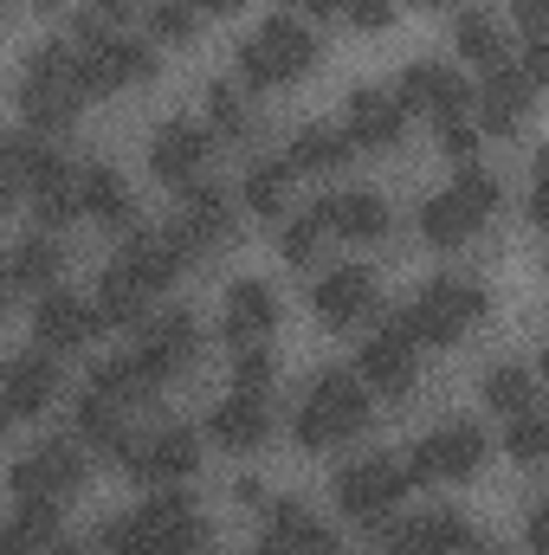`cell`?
<instances>
[{
  "mask_svg": "<svg viewBox=\"0 0 549 555\" xmlns=\"http://www.w3.org/2000/svg\"><path fill=\"white\" fill-rule=\"evenodd\" d=\"M0 7H7V0H0Z\"/></svg>",
  "mask_w": 549,
  "mask_h": 555,
  "instance_id": "59",
  "label": "cell"
},
{
  "mask_svg": "<svg viewBox=\"0 0 549 555\" xmlns=\"http://www.w3.org/2000/svg\"><path fill=\"white\" fill-rule=\"evenodd\" d=\"M33 220H39V227H72V220H78V175L59 181V188H39V194H33Z\"/></svg>",
  "mask_w": 549,
  "mask_h": 555,
  "instance_id": "37",
  "label": "cell"
},
{
  "mask_svg": "<svg viewBox=\"0 0 549 555\" xmlns=\"http://www.w3.org/2000/svg\"><path fill=\"white\" fill-rule=\"evenodd\" d=\"M401 124H408V111L395 104V91H356L349 111H343L349 149H395L401 142Z\"/></svg>",
  "mask_w": 549,
  "mask_h": 555,
  "instance_id": "19",
  "label": "cell"
},
{
  "mask_svg": "<svg viewBox=\"0 0 549 555\" xmlns=\"http://www.w3.org/2000/svg\"><path fill=\"white\" fill-rule=\"evenodd\" d=\"M207 439L227 446V452H259L272 439V414H266V395H233L207 414Z\"/></svg>",
  "mask_w": 549,
  "mask_h": 555,
  "instance_id": "20",
  "label": "cell"
},
{
  "mask_svg": "<svg viewBox=\"0 0 549 555\" xmlns=\"http://www.w3.org/2000/svg\"><path fill=\"white\" fill-rule=\"evenodd\" d=\"M194 356H201V323H194L188 310H168V317L137 343V362H142V375H149L155 388L181 382V375L194 369Z\"/></svg>",
  "mask_w": 549,
  "mask_h": 555,
  "instance_id": "8",
  "label": "cell"
},
{
  "mask_svg": "<svg viewBox=\"0 0 549 555\" xmlns=\"http://www.w3.org/2000/svg\"><path fill=\"white\" fill-rule=\"evenodd\" d=\"M91 20H137V0H91Z\"/></svg>",
  "mask_w": 549,
  "mask_h": 555,
  "instance_id": "49",
  "label": "cell"
},
{
  "mask_svg": "<svg viewBox=\"0 0 549 555\" xmlns=\"http://www.w3.org/2000/svg\"><path fill=\"white\" fill-rule=\"evenodd\" d=\"M362 426H369V388H362L356 375L330 369V375H317L310 401L297 408L291 439H297L304 452H323V446H336V439H356Z\"/></svg>",
  "mask_w": 549,
  "mask_h": 555,
  "instance_id": "3",
  "label": "cell"
},
{
  "mask_svg": "<svg viewBox=\"0 0 549 555\" xmlns=\"http://www.w3.org/2000/svg\"><path fill=\"white\" fill-rule=\"evenodd\" d=\"M233 233H240V214H233L227 188H214V181H188V188H181V214H175V227H168L162 240L175 246L181 266H194V259H207L214 246H227Z\"/></svg>",
  "mask_w": 549,
  "mask_h": 555,
  "instance_id": "4",
  "label": "cell"
},
{
  "mask_svg": "<svg viewBox=\"0 0 549 555\" xmlns=\"http://www.w3.org/2000/svg\"><path fill=\"white\" fill-rule=\"evenodd\" d=\"M531 104H537V85L518 65H491V85L478 91V137H518L531 124Z\"/></svg>",
  "mask_w": 549,
  "mask_h": 555,
  "instance_id": "11",
  "label": "cell"
},
{
  "mask_svg": "<svg viewBox=\"0 0 549 555\" xmlns=\"http://www.w3.org/2000/svg\"><path fill=\"white\" fill-rule=\"evenodd\" d=\"M259 555H291V550H284L278 537H259Z\"/></svg>",
  "mask_w": 549,
  "mask_h": 555,
  "instance_id": "52",
  "label": "cell"
},
{
  "mask_svg": "<svg viewBox=\"0 0 549 555\" xmlns=\"http://www.w3.org/2000/svg\"><path fill=\"white\" fill-rule=\"evenodd\" d=\"M272 330H278V297L259 278H240L233 297H227V343L246 349V343H266Z\"/></svg>",
  "mask_w": 549,
  "mask_h": 555,
  "instance_id": "21",
  "label": "cell"
},
{
  "mask_svg": "<svg viewBox=\"0 0 549 555\" xmlns=\"http://www.w3.org/2000/svg\"><path fill=\"white\" fill-rule=\"evenodd\" d=\"M233 498H240L246 511H259V504H266V485H259V478H240V485H233Z\"/></svg>",
  "mask_w": 549,
  "mask_h": 555,
  "instance_id": "51",
  "label": "cell"
},
{
  "mask_svg": "<svg viewBox=\"0 0 549 555\" xmlns=\"http://www.w3.org/2000/svg\"><path fill=\"white\" fill-rule=\"evenodd\" d=\"M310 310H317L330 330H349V323L375 317V272H362V266H343V272L317 278V291H310Z\"/></svg>",
  "mask_w": 549,
  "mask_h": 555,
  "instance_id": "16",
  "label": "cell"
},
{
  "mask_svg": "<svg viewBox=\"0 0 549 555\" xmlns=\"http://www.w3.org/2000/svg\"><path fill=\"white\" fill-rule=\"evenodd\" d=\"M59 272H65V253H59V240H46V233L20 240V253L7 259V278H13L20 291H52Z\"/></svg>",
  "mask_w": 549,
  "mask_h": 555,
  "instance_id": "30",
  "label": "cell"
},
{
  "mask_svg": "<svg viewBox=\"0 0 549 555\" xmlns=\"http://www.w3.org/2000/svg\"><path fill=\"white\" fill-rule=\"evenodd\" d=\"M478 555H498V550H478Z\"/></svg>",
  "mask_w": 549,
  "mask_h": 555,
  "instance_id": "58",
  "label": "cell"
},
{
  "mask_svg": "<svg viewBox=\"0 0 549 555\" xmlns=\"http://www.w3.org/2000/svg\"><path fill=\"white\" fill-rule=\"evenodd\" d=\"M439 149L465 168V162L478 155V124H465V117H439Z\"/></svg>",
  "mask_w": 549,
  "mask_h": 555,
  "instance_id": "42",
  "label": "cell"
},
{
  "mask_svg": "<svg viewBox=\"0 0 549 555\" xmlns=\"http://www.w3.org/2000/svg\"><path fill=\"white\" fill-rule=\"evenodd\" d=\"M130 472H137L142 485H188V478L201 472V433H188V426H162V433H149Z\"/></svg>",
  "mask_w": 549,
  "mask_h": 555,
  "instance_id": "14",
  "label": "cell"
},
{
  "mask_svg": "<svg viewBox=\"0 0 549 555\" xmlns=\"http://www.w3.org/2000/svg\"><path fill=\"white\" fill-rule=\"evenodd\" d=\"M117 266L137 278L149 297H155V291H168L175 278L188 272V266L175 259V246H168L162 233H142V227H137V233H124V253H117Z\"/></svg>",
  "mask_w": 549,
  "mask_h": 555,
  "instance_id": "23",
  "label": "cell"
},
{
  "mask_svg": "<svg viewBox=\"0 0 549 555\" xmlns=\"http://www.w3.org/2000/svg\"><path fill=\"white\" fill-rule=\"evenodd\" d=\"M452 188H459V194H465V201H472V207H478V214H485V220H491V214H498V207H505V181H498V175H485V168H478V162H465V168H459V181H452Z\"/></svg>",
  "mask_w": 549,
  "mask_h": 555,
  "instance_id": "39",
  "label": "cell"
},
{
  "mask_svg": "<svg viewBox=\"0 0 549 555\" xmlns=\"http://www.w3.org/2000/svg\"><path fill=\"white\" fill-rule=\"evenodd\" d=\"M98 550H104V555H162V550H155V537L142 530L137 517H117V524H104V530H98Z\"/></svg>",
  "mask_w": 549,
  "mask_h": 555,
  "instance_id": "41",
  "label": "cell"
},
{
  "mask_svg": "<svg viewBox=\"0 0 549 555\" xmlns=\"http://www.w3.org/2000/svg\"><path fill=\"white\" fill-rule=\"evenodd\" d=\"M78 214H91L98 227H111V233H137V194L124 188V175L117 168H104V162H91V168H78Z\"/></svg>",
  "mask_w": 549,
  "mask_h": 555,
  "instance_id": "15",
  "label": "cell"
},
{
  "mask_svg": "<svg viewBox=\"0 0 549 555\" xmlns=\"http://www.w3.org/2000/svg\"><path fill=\"white\" fill-rule=\"evenodd\" d=\"M395 104H401V111H433V117H465V111H472V85H465L459 72L433 65V59H413L408 72H401Z\"/></svg>",
  "mask_w": 549,
  "mask_h": 555,
  "instance_id": "12",
  "label": "cell"
},
{
  "mask_svg": "<svg viewBox=\"0 0 549 555\" xmlns=\"http://www.w3.org/2000/svg\"><path fill=\"white\" fill-rule=\"evenodd\" d=\"M524 543H531L537 555H549V511H544V504L531 511V524H524Z\"/></svg>",
  "mask_w": 549,
  "mask_h": 555,
  "instance_id": "48",
  "label": "cell"
},
{
  "mask_svg": "<svg viewBox=\"0 0 549 555\" xmlns=\"http://www.w3.org/2000/svg\"><path fill=\"white\" fill-rule=\"evenodd\" d=\"M284 13H310V20H330L336 13V0H278Z\"/></svg>",
  "mask_w": 549,
  "mask_h": 555,
  "instance_id": "50",
  "label": "cell"
},
{
  "mask_svg": "<svg viewBox=\"0 0 549 555\" xmlns=\"http://www.w3.org/2000/svg\"><path fill=\"white\" fill-rule=\"evenodd\" d=\"M149 33L168 39V46H188V39L201 33V13H194L188 0H155V7H149Z\"/></svg>",
  "mask_w": 549,
  "mask_h": 555,
  "instance_id": "35",
  "label": "cell"
},
{
  "mask_svg": "<svg viewBox=\"0 0 549 555\" xmlns=\"http://www.w3.org/2000/svg\"><path fill=\"white\" fill-rule=\"evenodd\" d=\"M401 498H408V478H401L395 459H362V465H343V472H336V504H343V517H356V524H375V530H382Z\"/></svg>",
  "mask_w": 549,
  "mask_h": 555,
  "instance_id": "6",
  "label": "cell"
},
{
  "mask_svg": "<svg viewBox=\"0 0 549 555\" xmlns=\"http://www.w3.org/2000/svg\"><path fill=\"white\" fill-rule=\"evenodd\" d=\"M78 111H85V98H78V85H72V46L52 39V46H39V52L26 59V78H20V117H26L39 137H59V130L78 124Z\"/></svg>",
  "mask_w": 549,
  "mask_h": 555,
  "instance_id": "2",
  "label": "cell"
},
{
  "mask_svg": "<svg viewBox=\"0 0 549 555\" xmlns=\"http://www.w3.org/2000/svg\"><path fill=\"white\" fill-rule=\"evenodd\" d=\"M478 465H485V433H478L472 420H452V426L426 433L408 459H401V478H408V491L413 485H459V478H472Z\"/></svg>",
  "mask_w": 549,
  "mask_h": 555,
  "instance_id": "5",
  "label": "cell"
},
{
  "mask_svg": "<svg viewBox=\"0 0 549 555\" xmlns=\"http://www.w3.org/2000/svg\"><path fill=\"white\" fill-rule=\"evenodd\" d=\"M7 297H13V278H7V266H0V310H7Z\"/></svg>",
  "mask_w": 549,
  "mask_h": 555,
  "instance_id": "53",
  "label": "cell"
},
{
  "mask_svg": "<svg viewBox=\"0 0 549 555\" xmlns=\"http://www.w3.org/2000/svg\"><path fill=\"white\" fill-rule=\"evenodd\" d=\"M452 46H459V59L465 65H505V33H498V20L491 13H459V26H452Z\"/></svg>",
  "mask_w": 549,
  "mask_h": 555,
  "instance_id": "33",
  "label": "cell"
},
{
  "mask_svg": "<svg viewBox=\"0 0 549 555\" xmlns=\"http://www.w3.org/2000/svg\"><path fill=\"white\" fill-rule=\"evenodd\" d=\"M91 395H104L111 408H149L162 388L142 375L137 356H117V362H98V369H91Z\"/></svg>",
  "mask_w": 549,
  "mask_h": 555,
  "instance_id": "28",
  "label": "cell"
},
{
  "mask_svg": "<svg viewBox=\"0 0 549 555\" xmlns=\"http://www.w3.org/2000/svg\"><path fill=\"white\" fill-rule=\"evenodd\" d=\"M207 155H214V130H201V124H188V117L162 124V130H155V142H149V168H155L168 188H188V181H201Z\"/></svg>",
  "mask_w": 549,
  "mask_h": 555,
  "instance_id": "10",
  "label": "cell"
},
{
  "mask_svg": "<svg viewBox=\"0 0 549 555\" xmlns=\"http://www.w3.org/2000/svg\"><path fill=\"white\" fill-rule=\"evenodd\" d=\"M478 227H485V214H478L459 188H446V194H433V201L420 207V233H426L433 246H446V253H459L465 240H478Z\"/></svg>",
  "mask_w": 549,
  "mask_h": 555,
  "instance_id": "24",
  "label": "cell"
},
{
  "mask_svg": "<svg viewBox=\"0 0 549 555\" xmlns=\"http://www.w3.org/2000/svg\"><path fill=\"white\" fill-rule=\"evenodd\" d=\"M142 317H149V291H142L124 266H111L104 284H98V323H111V330H137Z\"/></svg>",
  "mask_w": 549,
  "mask_h": 555,
  "instance_id": "29",
  "label": "cell"
},
{
  "mask_svg": "<svg viewBox=\"0 0 549 555\" xmlns=\"http://www.w3.org/2000/svg\"><path fill=\"white\" fill-rule=\"evenodd\" d=\"M7 543H13V555H52L59 550V504L20 498V517L7 524Z\"/></svg>",
  "mask_w": 549,
  "mask_h": 555,
  "instance_id": "31",
  "label": "cell"
},
{
  "mask_svg": "<svg viewBox=\"0 0 549 555\" xmlns=\"http://www.w3.org/2000/svg\"><path fill=\"white\" fill-rule=\"evenodd\" d=\"M349 155H356V149L343 137V124H304V130L291 137L284 168H291V175H343Z\"/></svg>",
  "mask_w": 549,
  "mask_h": 555,
  "instance_id": "26",
  "label": "cell"
},
{
  "mask_svg": "<svg viewBox=\"0 0 549 555\" xmlns=\"http://www.w3.org/2000/svg\"><path fill=\"white\" fill-rule=\"evenodd\" d=\"M7 485L20 491V498H39V504H59V498H72L78 485H85V459H78V439H46V446H33L13 472H7Z\"/></svg>",
  "mask_w": 549,
  "mask_h": 555,
  "instance_id": "7",
  "label": "cell"
},
{
  "mask_svg": "<svg viewBox=\"0 0 549 555\" xmlns=\"http://www.w3.org/2000/svg\"><path fill=\"white\" fill-rule=\"evenodd\" d=\"M317 246H323V220H317V214H297V220L278 233V253H284L291 266H310V259H317Z\"/></svg>",
  "mask_w": 549,
  "mask_h": 555,
  "instance_id": "40",
  "label": "cell"
},
{
  "mask_svg": "<svg viewBox=\"0 0 549 555\" xmlns=\"http://www.w3.org/2000/svg\"><path fill=\"white\" fill-rule=\"evenodd\" d=\"M388 555H413V550H388Z\"/></svg>",
  "mask_w": 549,
  "mask_h": 555,
  "instance_id": "57",
  "label": "cell"
},
{
  "mask_svg": "<svg viewBox=\"0 0 549 555\" xmlns=\"http://www.w3.org/2000/svg\"><path fill=\"white\" fill-rule=\"evenodd\" d=\"M485 310H491V304H485V291H478V284H465V278H433L408 310H395V317H388V336H395V343H408V349H420V343L452 349L459 336H472V330L485 323Z\"/></svg>",
  "mask_w": 549,
  "mask_h": 555,
  "instance_id": "1",
  "label": "cell"
},
{
  "mask_svg": "<svg viewBox=\"0 0 549 555\" xmlns=\"http://www.w3.org/2000/svg\"><path fill=\"white\" fill-rule=\"evenodd\" d=\"M505 452H511L518 465H544L549 459V426L537 414H518L511 420V433H505Z\"/></svg>",
  "mask_w": 549,
  "mask_h": 555,
  "instance_id": "36",
  "label": "cell"
},
{
  "mask_svg": "<svg viewBox=\"0 0 549 555\" xmlns=\"http://www.w3.org/2000/svg\"><path fill=\"white\" fill-rule=\"evenodd\" d=\"M52 555H91V550H78V543H59V550H52Z\"/></svg>",
  "mask_w": 549,
  "mask_h": 555,
  "instance_id": "54",
  "label": "cell"
},
{
  "mask_svg": "<svg viewBox=\"0 0 549 555\" xmlns=\"http://www.w3.org/2000/svg\"><path fill=\"white\" fill-rule=\"evenodd\" d=\"M485 408H491V414H505V420L531 414V408H537V375H531V369H518V362L491 369V375H485Z\"/></svg>",
  "mask_w": 549,
  "mask_h": 555,
  "instance_id": "32",
  "label": "cell"
},
{
  "mask_svg": "<svg viewBox=\"0 0 549 555\" xmlns=\"http://www.w3.org/2000/svg\"><path fill=\"white\" fill-rule=\"evenodd\" d=\"M33 336H39L46 356H65V349H85L91 336H104V323H98V304H85V297H72V291L52 284V291H39Z\"/></svg>",
  "mask_w": 549,
  "mask_h": 555,
  "instance_id": "9",
  "label": "cell"
},
{
  "mask_svg": "<svg viewBox=\"0 0 549 555\" xmlns=\"http://www.w3.org/2000/svg\"><path fill=\"white\" fill-rule=\"evenodd\" d=\"M207 124H214V137H227V142L253 137V111H246L240 85H214V91H207Z\"/></svg>",
  "mask_w": 549,
  "mask_h": 555,
  "instance_id": "34",
  "label": "cell"
},
{
  "mask_svg": "<svg viewBox=\"0 0 549 555\" xmlns=\"http://www.w3.org/2000/svg\"><path fill=\"white\" fill-rule=\"evenodd\" d=\"M13 201H20V168H13V155L0 149V214H7Z\"/></svg>",
  "mask_w": 549,
  "mask_h": 555,
  "instance_id": "46",
  "label": "cell"
},
{
  "mask_svg": "<svg viewBox=\"0 0 549 555\" xmlns=\"http://www.w3.org/2000/svg\"><path fill=\"white\" fill-rule=\"evenodd\" d=\"M266 537H278L291 555H343V537L323 530L297 498H278L272 511H266Z\"/></svg>",
  "mask_w": 549,
  "mask_h": 555,
  "instance_id": "22",
  "label": "cell"
},
{
  "mask_svg": "<svg viewBox=\"0 0 549 555\" xmlns=\"http://www.w3.org/2000/svg\"><path fill=\"white\" fill-rule=\"evenodd\" d=\"M310 214L323 220V233H343V240H382V233L395 227V214H388V201H382V194H369V188H349V194H330V201H317Z\"/></svg>",
  "mask_w": 549,
  "mask_h": 555,
  "instance_id": "18",
  "label": "cell"
},
{
  "mask_svg": "<svg viewBox=\"0 0 549 555\" xmlns=\"http://www.w3.org/2000/svg\"><path fill=\"white\" fill-rule=\"evenodd\" d=\"M52 395H59V369H52L46 349L39 356H13L0 369V414L7 420H39L52 408Z\"/></svg>",
  "mask_w": 549,
  "mask_h": 555,
  "instance_id": "13",
  "label": "cell"
},
{
  "mask_svg": "<svg viewBox=\"0 0 549 555\" xmlns=\"http://www.w3.org/2000/svg\"><path fill=\"white\" fill-rule=\"evenodd\" d=\"M356 382H362V388H375V395H395V401H401V395L413 388V349H408V343H395V336L382 330V336L356 356Z\"/></svg>",
  "mask_w": 549,
  "mask_h": 555,
  "instance_id": "25",
  "label": "cell"
},
{
  "mask_svg": "<svg viewBox=\"0 0 549 555\" xmlns=\"http://www.w3.org/2000/svg\"><path fill=\"white\" fill-rule=\"evenodd\" d=\"M291 168L284 162H253L246 175H240V207L253 214V220H284L291 214Z\"/></svg>",
  "mask_w": 549,
  "mask_h": 555,
  "instance_id": "27",
  "label": "cell"
},
{
  "mask_svg": "<svg viewBox=\"0 0 549 555\" xmlns=\"http://www.w3.org/2000/svg\"><path fill=\"white\" fill-rule=\"evenodd\" d=\"M188 7H194L201 20H240V13H246V0H188Z\"/></svg>",
  "mask_w": 549,
  "mask_h": 555,
  "instance_id": "45",
  "label": "cell"
},
{
  "mask_svg": "<svg viewBox=\"0 0 549 555\" xmlns=\"http://www.w3.org/2000/svg\"><path fill=\"white\" fill-rule=\"evenodd\" d=\"M233 356H240V362H233L240 395H266V388H272V375H278L272 349H266V343H246V349H233Z\"/></svg>",
  "mask_w": 549,
  "mask_h": 555,
  "instance_id": "38",
  "label": "cell"
},
{
  "mask_svg": "<svg viewBox=\"0 0 549 555\" xmlns=\"http://www.w3.org/2000/svg\"><path fill=\"white\" fill-rule=\"evenodd\" d=\"M343 7V20L356 26V33H382V26H395V0H336Z\"/></svg>",
  "mask_w": 549,
  "mask_h": 555,
  "instance_id": "43",
  "label": "cell"
},
{
  "mask_svg": "<svg viewBox=\"0 0 549 555\" xmlns=\"http://www.w3.org/2000/svg\"><path fill=\"white\" fill-rule=\"evenodd\" d=\"M33 7H46V13H52V7H65V0H33Z\"/></svg>",
  "mask_w": 549,
  "mask_h": 555,
  "instance_id": "55",
  "label": "cell"
},
{
  "mask_svg": "<svg viewBox=\"0 0 549 555\" xmlns=\"http://www.w3.org/2000/svg\"><path fill=\"white\" fill-rule=\"evenodd\" d=\"M124 78H130V85H149V78H155V52L137 46V39H124Z\"/></svg>",
  "mask_w": 549,
  "mask_h": 555,
  "instance_id": "44",
  "label": "cell"
},
{
  "mask_svg": "<svg viewBox=\"0 0 549 555\" xmlns=\"http://www.w3.org/2000/svg\"><path fill=\"white\" fill-rule=\"evenodd\" d=\"M266 59H272L278 85H297L304 72H317V59H323V46H317V33L304 26V20H291V13H278L259 26V39H253Z\"/></svg>",
  "mask_w": 549,
  "mask_h": 555,
  "instance_id": "17",
  "label": "cell"
},
{
  "mask_svg": "<svg viewBox=\"0 0 549 555\" xmlns=\"http://www.w3.org/2000/svg\"><path fill=\"white\" fill-rule=\"evenodd\" d=\"M544 7L549 0H518V26H524V39H544Z\"/></svg>",
  "mask_w": 549,
  "mask_h": 555,
  "instance_id": "47",
  "label": "cell"
},
{
  "mask_svg": "<svg viewBox=\"0 0 549 555\" xmlns=\"http://www.w3.org/2000/svg\"><path fill=\"white\" fill-rule=\"evenodd\" d=\"M413 7H446V0H413Z\"/></svg>",
  "mask_w": 549,
  "mask_h": 555,
  "instance_id": "56",
  "label": "cell"
}]
</instances>
